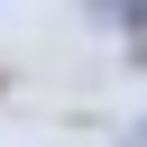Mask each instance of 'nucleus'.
I'll return each mask as SVG.
<instances>
[{"label": "nucleus", "instance_id": "nucleus-1", "mask_svg": "<svg viewBox=\"0 0 147 147\" xmlns=\"http://www.w3.org/2000/svg\"><path fill=\"white\" fill-rule=\"evenodd\" d=\"M92 9H101V18H119L129 37H147V0H92Z\"/></svg>", "mask_w": 147, "mask_h": 147}, {"label": "nucleus", "instance_id": "nucleus-3", "mask_svg": "<svg viewBox=\"0 0 147 147\" xmlns=\"http://www.w3.org/2000/svg\"><path fill=\"white\" fill-rule=\"evenodd\" d=\"M138 74H147V37H138Z\"/></svg>", "mask_w": 147, "mask_h": 147}, {"label": "nucleus", "instance_id": "nucleus-2", "mask_svg": "<svg viewBox=\"0 0 147 147\" xmlns=\"http://www.w3.org/2000/svg\"><path fill=\"white\" fill-rule=\"evenodd\" d=\"M119 147H147V119H138V129H129V138H119Z\"/></svg>", "mask_w": 147, "mask_h": 147}]
</instances>
